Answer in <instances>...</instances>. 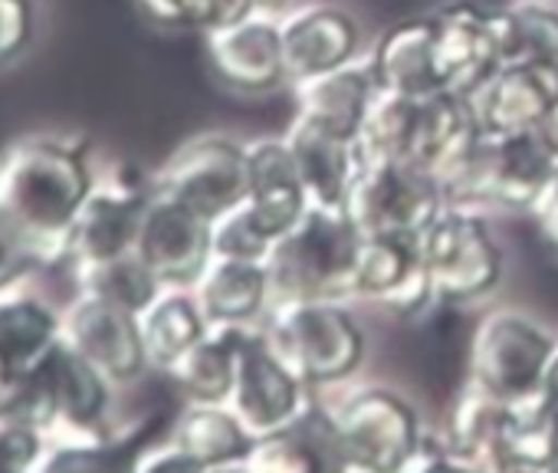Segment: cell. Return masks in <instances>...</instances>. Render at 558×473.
<instances>
[{
  "instance_id": "obj_18",
  "label": "cell",
  "mask_w": 558,
  "mask_h": 473,
  "mask_svg": "<svg viewBox=\"0 0 558 473\" xmlns=\"http://www.w3.org/2000/svg\"><path fill=\"white\" fill-rule=\"evenodd\" d=\"M279 31H283V57H287L290 83L313 80L359 60L362 27L342 8L332 4L300 8L279 21Z\"/></svg>"
},
{
  "instance_id": "obj_24",
  "label": "cell",
  "mask_w": 558,
  "mask_h": 473,
  "mask_svg": "<svg viewBox=\"0 0 558 473\" xmlns=\"http://www.w3.org/2000/svg\"><path fill=\"white\" fill-rule=\"evenodd\" d=\"M515 417V404H506L466 381L453 404L450 430L444 434L453 453V466L463 470H502L506 437Z\"/></svg>"
},
{
  "instance_id": "obj_13",
  "label": "cell",
  "mask_w": 558,
  "mask_h": 473,
  "mask_svg": "<svg viewBox=\"0 0 558 473\" xmlns=\"http://www.w3.org/2000/svg\"><path fill=\"white\" fill-rule=\"evenodd\" d=\"M63 339L80 355H86L116 388L142 378L145 368H151L138 313L109 300L76 293V300L63 310Z\"/></svg>"
},
{
  "instance_id": "obj_35",
  "label": "cell",
  "mask_w": 558,
  "mask_h": 473,
  "mask_svg": "<svg viewBox=\"0 0 558 473\" xmlns=\"http://www.w3.org/2000/svg\"><path fill=\"white\" fill-rule=\"evenodd\" d=\"M37 34L34 0H0V66L14 63Z\"/></svg>"
},
{
  "instance_id": "obj_8",
  "label": "cell",
  "mask_w": 558,
  "mask_h": 473,
  "mask_svg": "<svg viewBox=\"0 0 558 473\" xmlns=\"http://www.w3.org/2000/svg\"><path fill=\"white\" fill-rule=\"evenodd\" d=\"M332 414L345 447V470H404L424 437L417 411L398 391L381 385L349 391L332 404Z\"/></svg>"
},
{
  "instance_id": "obj_27",
  "label": "cell",
  "mask_w": 558,
  "mask_h": 473,
  "mask_svg": "<svg viewBox=\"0 0 558 473\" xmlns=\"http://www.w3.org/2000/svg\"><path fill=\"white\" fill-rule=\"evenodd\" d=\"M142 339L151 368H168L178 362L207 329V316L191 287H165L142 313H138Z\"/></svg>"
},
{
  "instance_id": "obj_10",
  "label": "cell",
  "mask_w": 558,
  "mask_h": 473,
  "mask_svg": "<svg viewBox=\"0 0 558 473\" xmlns=\"http://www.w3.org/2000/svg\"><path fill=\"white\" fill-rule=\"evenodd\" d=\"M155 191L181 201L210 223L250 194L246 145L227 135H201L181 145L151 181Z\"/></svg>"
},
{
  "instance_id": "obj_20",
  "label": "cell",
  "mask_w": 558,
  "mask_h": 473,
  "mask_svg": "<svg viewBox=\"0 0 558 473\" xmlns=\"http://www.w3.org/2000/svg\"><path fill=\"white\" fill-rule=\"evenodd\" d=\"M246 201L272 237L287 233L313 207L287 138H259L246 145Z\"/></svg>"
},
{
  "instance_id": "obj_33",
  "label": "cell",
  "mask_w": 558,
  "mask_h": 473,
  "mask_svg": "<svg viewBox=\"0 0 558 473\" xmlns=\"http://www.w3.org/2000/svg\"><path fill=\"white\" fill-rule=\"evenodd\" d=\"M210 233H214V254L217 257H240V260H263L266 264V254L276 244V237L256 217L250 201L220 214L210 223Z\"/></svg>"
},
{
  "instance_id": "obj_15",
  "label": "cell",
  "mask_w": 558,
  "mask_h": 473,
  "mask_svg": "<svg viewBox=\"0 0 558 473\" xmlns=\"http://www.w3.org/2000/svg\"><path fill=\"white\" fill-rule=\"evenodd\" d=\"M355 296L381 303L398 316L424 313L437 296L421 260L417 237L362 233L355 254Z\"/></svg>"
},
{
  "instance_id": "obj_38",
  "label": "cell",
  "mask_w": 558,
  "mask_h": 473,
  "mask_svg": "<svg viewBox=\"0 0 558 473\" xmlns=\"http://www.w3.org/2000/svg\"><path fill=\"white\" fill-rule=\"evenodd\" d=\"M532 217H535L538 230L545 233V241L558 247V174L551 178V184L545 187V194L532 207Z\"/></svg>"
},
{
  "instance_id": "obj_37",
  "label": "cell",
  "mask_w": 558,
  "mask_h": 473,
  "mask_svg": "<svg viewBox=\"0 0 558 473\" xmlns=\"http://www.w3.org/2000/svg\"><path fill=\"white\" fill-rule=\"evenodd\" d=\"M135 470H197V463L184 453V447L178 440H161V444H151L145 447L135 460H132Z\"/></svg>"
},
{
  "instance_id": "obj_39",
  "label": "cell",
  "mask_w": 558,
  "mask_h": 473,
  "mask_svg": "<svg viewBox=\"0 0 558 473\" xmlns=\"http://www.w3.org/2000/svg\"><path fill=\"white\" fill-rule=\"evenodd\" d=\"M535 401L551 414V421L558 424V345L542 372V381H538V391H535Z\"/></svg>"
},
{
  "instance_id": "obj_17",
  "label": "cell",
  "mask_w": 558,
  "mask_h": 473,
  "mask_svg": "<svg viewBox=\"0 0 558 473\" xmlns=\"http://www.w3.org/2000/svg\"><path fill=\"white\" fill-rule=\"evenodd\" d=\"M555 93V76L532 66L502 63L463 96L483 135H519L542 129Z\"/></svg>"
},
{
  "instance_id": "obj_25",
  "label": "cell",
  "mask_w": 558,
  "mask_h": 473,
  "mask_svg": "<svg viewBox=\"0 0 558 473\" xmlns=\"http://www.w3.org/2000/svg\"><path fill=\"white\" fill-rule=\"evenodd\" d=\"M375 80L388 93H404V96H427L444 89L440 70H437V27L434 17L424 21H408L391 27L375 53L368 57Z\"/></svg>"
},
{
  "instance_id": "obj_28",
  "label": "cell",
  "mask_w": 558,
  "mask_h": 473,
  "mask_svg": "<svg viewBox=\"0 0 558 473\" xmlns=\"http://www.w3.org/2000/svg\"><path fill=\"white\" fill-rule=\"evenodd\" d=\"M421 102L424 96H404L381 89L359 129V155L362 165L395 161V165H414L417 132H421Z\"/></svg>"
},
{
  "instance_id": "obj_23",
  "label": "cell",
  "mask_w": 558,
  "mask_h": 473,
  "mask_svg": "<svg viewBox=\"0 0 558 473\" xmlns=\"http://www.w3.org/2000/svg\"><path fill=\"white\" fill-rule=\"evenodd\" d=\"M63 339V310L27 283L0 290V368L27 372Z\"/></svg>"
},
{
  "instance_id": "obj_19",
  "label": "cell",
  "mask_w": 558,
  "mask_h": 473,
  "mask_svg": "<svg viewBox=\"0 0 558 473\" xmlns=\"http://www.w3.org/2000/svg\"><path fill=\"white\" fill-rule=\"evenodd\" d=\"M300 178L306 184L313 207H345L355 174L362 171V155L355 138H345L306 116H296L283 135Z\"/></svg>"
},
{
  "instance_id": "obj_30",
  "label": "cell",
  "mask_w": 558,
  "mask_h": 473,
  "mask_svg": "<svg viewBox=\"0 0 558 473\" xmlns=\"http://www.w3.org/2000/svg\"><path fill=\"white\" fill-rule=\"evenodd\" d=\"M73 277H76L80 293L109 300L132 313H142L165 290V283L135 251L112 257V260H99V264H76Z\"/></svg>"
},
{
  "instance_id": "obj_31",
  "label": "cell",
  "mask_w": 558,
  "mask_h": 473,
  "mask_svg": "<svg viewBox=\"0 0 558 473\" xmlns=\"http://www.w3.org/2000/svg\"><path fill=\"white\" fill-rule=\"evenodd\" d=\"M509 63L532 66L558 80V11L545 4L512 8V57Z\"/></svg>"
},
{
  "instance_id": "obj_12",
  "label": "cell",
  "mask_w": 558,
  "mask_h": 473,
  "mask_svg": "<svg viewBox=\"0 0 558 473\" xmlns=\"http://www.w3.org/2000/svg\"><path fill=\"white\" fill-rule=\"evenodd\" d=\"M135 254L155 270L165 287H194L214 257L210 220L184 207L181 201L155 191L151 184Z\"/></svg>"
},
{
  "instance_id": "obj_7",
  "label": "cell",
  "mask_w": 558,
  "mask_h": 473,
  "mask_svg": "<svg viewBox=\"0 0 558 473\" xmlns=\"http://www.w3.org/2000/svg\"><path fill=\"white\" fill-rule=\"evenodd\" d=\"M310 398L313 388L276 355L263 326H236V368L227 404L253 440L293 424Z\"/></svg>"
},
{
  "instance_id": "obj_1",
  "label": "cell",
  "mask_w": 558,
  "mask_h": 473,
  "mask_svg": "<svg viewBox=\"0 0 558 473\" xmlns=\"http://www.w3.org/2000/svg\"><path fill=\"white\" fill-rule=\"evenodd\" d=\"M96 181L70 135H27L0 151V217L21 230L37 267L70 264V233Z\"/></svg>"
},
{
  "instance_id": "obj_41",
  "label": "cell",
  "mask_w": 558,
  "mask_h": 473,
  "mask_svg": "<svg viewBox=\"0 0 558 473\" xmlns=\"http://www.w3.org/2000/svg\"><path fill=\"white\" fill-rule=\"evenodd\" d=\"M253 4H256V11H266V14H272V11L283 8L287 0H253Z\"/></svg>"
},
{
  "instance_id": "obj_6",
  "label": "cell",
  "mask_w": 558,
  "mask_h": 473,
  "mask_svg": "<svg viewBox=\"0 0 558 473\" xmlns=\"http://www.w3.org/2000/svg\"><path fill=\"white\" fill-rule=\"evenodd\" d=\"M555 345L529 316L489 313L470 339V385L506 404H525L535 398Z\"/></svg>"
},
{
  "instance_id": "obj_2",
  "label": "cell",
  "mask_w": 558,
  "mask_h": 473,
  "mask_svg": "<svg viewBox=\"0 0 558 473\" xmlns=\"http://www.w3.org/2000/svg\"><path fill=\"white\" fill-rule=\"evenodd\" d=\"M362 233L345 207H310L266 254L276 303L355 296V254Z\"/></svg>"
},
{
  "instance_id": "obj_21",
  "label": "cell",
  "mask_w": 558,
  "mask_h": 473,
  "mask_svg": "<svg viewBox=\"0 0 558 473\" xmlns=\"http://www.w3.org/2000/svg\"><path fill=\"white\" fill-rule=\"evenodd\" d=\"M378 93L381 86L375 80L372 60H352L323 76L293 83V96L300 106L296 116H306L345 138H359V129Z\"/></svg>"
},
{
  "instance_id": "obj_22",
  "label": "cell",
  "mask_w": 558,
  "mask_h": 473,
  "mask_svg": "<svg viewBox=\"0 0 558 473\" xmlns=\"http://www.w3.org/2000/svg\"><path fill=\"white\" fill-rule=\"evenodd\" d=\"M210 326H243L269 313V274L263 260L210 257L191 287Z\"/></svg>"
},
{
  "instance_id": "obj_26",
  "label": "cell",
  "mask_w": 558,
  "mask_h": 473,
  "mask_svg": "<svg viewBox=\"0 0 558 473\" xmlns=\"http://www.w3.org/2000/svg\"><path fill=\"white\" fill-rule=\"evenodd\" d=\"M171 440L184 447L197 470L240 466L253 447V434L243 427L227 401H187V408L174 421Z\"/></svg>"
},
{
  "instance_id": "obj_36",
  "label": "cell",
  "mask_w": 558,
  "mask_h": 473,
  "mask_svg": "<svg viewBox=\"0 0 558 473\" xmlns=\"http://www.w3.org/2000/svg\"><path fill=\"white\" fill-rule=\"evenodd\" d=\"M37 267L27 241L21 237V230L0 217V290L11 287V283H21L27 277V270Z\"/></svg>"
},
{
  "instance_id": "obj_4",
  "label": "cell",
  "mask_w": 558,
  "mask_h": 473,
  "mask_svg": "<svg viewBox=\"0 0 558 473\" xmlns=\"http://www.w3.org/2000/svg\"><path fill=\"white\" fill-rule=\"evenodd\" d=\"M555 174L558 151L538 129L519 135H480L470 158L444 181V191L450 204H489L532 214Z\"/></svg>"
},
{
  "instance_id": "obj_5",
  "label": "cell",
  "mask_w": 558,
  "mask_h": 473,
  "mask_svg": "<svg viewBox=\"0 0 558 473\" xmlns=\"http://www.w3.org/2000/svg\"><path fill=\"white\" fill-rule=\"evenodd\" d=\"M417 247L434 296L444 303H473L493 293L502 277V251L470 204L447 201L417 237Z\"/></svg>"
},
{
  "instance_id": "obj_29",
  "label": "cell",
  "mask_w": 558,
  "mask_h": 473,
  "mask_svg": "<svg viewBox=\"0 0 558 473\" xmlns=\"http://www.w3.org/2000/svg\"><path fill=\"white\" fill-rule=\"evenodd\" d=\"M236 368V326H210L165 375L187 401H227Z\"/></svg>"
},
{
  "instance_id": "obj_11",
  "label": "cell",
  "mask_w": 558,
  "mask_h": 473,
  "mask_svg": "<svg viewBox=\"0 0 558 473\" xmlns=\"http://www.w3.org/2000/svg\"><path fill=\"white\" fill-rule=\"evenodd\" d=\"M434 27L444 89L470 93L512 57V8H483L476 0H453L434 14Z\"/></svg>"
},
{
  "instance_id": "obj_40",
  "label": "cell",
  "mask_w": 558,
  "mask_h": 473,
  "mask_svg": "<svg viewBox=\"0 0 558 473\" xmlns=\"http://www.w3.org/2000/svg\"><path fill=\"white\" fill-rule=\"evenodd\" d=\"M545 138H548V145L558 151V93H555V99H551V106H548V116H545V122H542V129H538Z\"/></svg>"
},
{
  "instance_id": "obj_16",
  "label": "cell",
  "mask_w": 558,
  "mask_h": 473,
  "mask_svg": "<svg viewBox=\"0 0 558 473\" xmlns=\"http://www.w3.org/2000/svg\"><path fill=\"white\" fill-rule=\"evenodd\" d=\"M207 57L214 73L236 93H269L290 83L283 57V31L266 11H253L227 27L207 31Z\"/></svg>"
},
{
  "instance_id": "obj_9",
  "label": "cell",
  "mask_w": 558,
  "mask_h": 473,
  "mask_svg": "<svg viewBox=\"0 0 558 473\" xmlns=\"http://www.w3.org/2000/svg\"><path fill=\"white\" fill-rule=\"evenodd\" d=\"M444 184L414 165H362L345 197V214L359 233H391V237H421L427 223L444 210Z\"/></svg>"
},
{
  "instance_id": "obj_32",
  "label": "cell",
  "mask_w": 558,
  "mask_h": 473,
  "mask_svg": "<svg viewBox=\"0 0 558 473\" xmlns=\"http://www.w3.org/2000/svg\"><path fill=\"white\" fill-rule=\"evenodd\" d=\"M145 14L165 27L217 31L256 11L253 0H138Z\"/></svg>"
},
{
  "instance_id": "obj_3",
  "label": "cell",
  "mask_w": 558,
  "mask_h": 473,
  "mask_svg": "<svg viewBox=\"0 0 558 473\" xmlns=\"http://www.w3.org/2000/svg\"><path fill=\"white\" fill-rule=\"evenodd\" d=\"M263 329L276 355L313 391L345 381L365 359V332L342 300L276 303Z\"/></svg>"
},
{
  "instance_id": "obj_34",
  "label": "cell",
  "mask_w": 558,
  "mask_h": 473,
  "mask_svg": "<svg viewBox=\"0 0 558 473\" xmlns=\"http://www.w3.org/2000/svg\"><path fill=\"white\" fill-rule=\"evenodd\" d=\"M44 450L47 434L37 424L17 414H0V473H37Z\"/></svg>"
},
{
  "instance_id": "obj_14",
  "label": "cell",
  "mask_w": 558,
  "mask_h": 473,
  "mask_svg": "<svg viewBox=\"0 0 558 473\" xmlns=\"http://www.w3.org/2000/svg\"><path fill=\"white\" fill-rule=\"evenodd\" d=\"M151 184H135L122 174L99 178L70 233V264H99L135 251Z\"/></svg>"
}]
</instances>
